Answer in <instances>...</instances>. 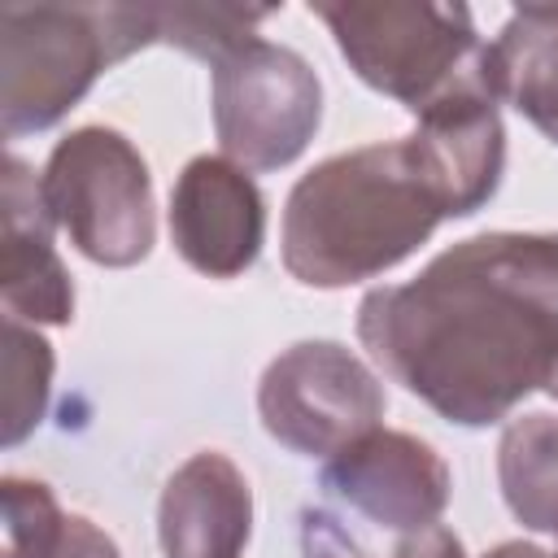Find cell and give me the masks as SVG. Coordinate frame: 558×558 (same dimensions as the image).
Here are the masks:
<instances>
[{
    "label": "cell",
    "mask_w": 558,
    "mask_h": 558,
    "mask_svg": "<svg viewBox=\"0 0 558 558\" xmlns=\"http://www.w3.org/2000/svg\"><path fill=\"white\" fill-rule=\"evenodd\" d=\"M357 340L453 427H493L558 371V231H484L371 288Z\"/></svg>",
    "instance_id": "6da1fadb"
},
{
    "label": "cell",
    "mask_w": 558,
    "mask_h": 558,
    "mask_svg": "<svg viewBox=\"0 0 558 558\" xmlns=\"http://www.w3.org/2000/svg\"><path fill=\"white\" fill-rule=\"evenodd\" d=\"M445 222L414 144L379 140L305 170L283 205V270L305 288H349L401 266Z\"/></svg>",
    "instance_id": "7a4b0ae2"
},
{
    "label": "cell",
    "mask_w": 558,
    "mask_h": 558,
    "mask_svg": "<svg viewBox=\"0 0 558 558\" xmlns=\"http://www.w3.org/2000/svg\"><path fill=\"white\" fill-rule=\"evenodd\" d=\"M157 44L153 4H0V131L57 126L92 83Z\"/></svg>",
    "instance_id": "3957f363"
},
{
    "label": "cell",
    "mask_w": 558,
    "mask_h": 558,
    "mask_svg": "<svg viewBox=\"0 0 558 558\" xmlns=\"http://www.w3.org/2000/svg\"><path fill=\"white\" fill-rule=\"evenodd\" d=\"M331 31L349 70L379 96L405 105L414 118L458 92L493 87V52L475 31L466 4H310Z\"/></svg>",
    "instance_id": "277c9868"
},
{
    "label": "cell",
    "mask_w": 558,
    "mask_h": 558,
    "mask_svg": "<svg viewBox=\"0 0 558 558\" xmlns=\"http://www.w3.org/2000/svg\"><path fill=\"white\" fill-rule=\"evenodd\" d=\"M48 209L70 244L109 270L140 266L157 240L153 174L140 148L113 126L61 135L39 170Z\"/></svg>",
    "instance_id": "5b68a950"
},
{
    "label": "cell",
    "mask_w": 558,
    "mask_h": 558,
    "mask_svg": "<svg viewBox=\"0 0 558 558\" xmlns=\"http://www.w3.org/2000/svg\"><path fill=\"white\" fill-rule=\"evenodd\" d=\"M209 100L222 157L248 174L292 166L323 122V83L314 65L296 48L262 35L214 61Z\"/></svg>",
    "instance_id": "8992f818"
},
{
    "label": "cell",
    "mask_w": 558,
    "mask_h": 558,
    "mask_svg": "<svg viewBox=\"0 0 558 558\" xmlns=\"http://www.w3.org/2000/svg\"><path fill=\"white\" fill-rule=\"evenodd\" d=\"M379 375L340 340H296L257 384V414L270 440L301 458H336L384 427Z\"/></svg>",
    "instance_id": "52a82bcc"
},
{
    "label": "cell",
    "mask_w": 558,
    "mask_h": 558,
    "mask_svg": "<svg viewBox=\"0 0 558 558\" xmlns=\"http://www.w3.org/2000/svg\"><path fill=\"white\" fill-rule=\"evenodd\" d=\"M318 484L353 514L392 536L436 527L453 488L445 458L427 440L397 427H375L344 453L327 458Z\"/></svg>",
    "instance_id": "ba28073f"
},
{
    "label": "cell",
    "mask_w": 558,
    "mask_h": 558,
    "mask_svg": "<svg viewBox=\"0 0 558 558\" xmlns=\"http://www.w3.org/2000/svg\"><path fill=\"white\" fill-rule=\"evenodd\" d=\"M170 240L205 279L244 275L266 240V201L253 174L222 153L192 157L170 187Z\"/></svg>",
    "instance_id": "9c48e42d"
},
{
    "label": "cell",
    "mask_w": 558,
    "mask_h": 558,
    "mask_svg": "<svg viewBox=\"0 0 558 558\" xmlns=\"http://www.w3.org/2000/svg\"><path fill=\"white\" fill-rule=\"evenodd\" d=\"M0 301L4 318L31 327H65L74 318V283L52 244L61 231L44 179L22 157H4L0 174Z\"/></svg>",
    "instance_id": "30bf717a"
},
{
    "label": "cell",
    "mask_w": 558,
    "mask_h": 558,
    "mask_svg": "<svg viewBox=\"0 0 558 558\" xmlns=\"http://www.w3.org/2000/svg\"><path fill=\"white\" fill-rule=\"evenodd\" d=\"M497 105L493 87H471L423 109L405 135L445 205V218H471L501 187L506 126Z\"/></svg>",
    "instance_id": "8fae6325"
},
{
    "label": "cell",
    "mask_w": 558,
    "mask_h": 558,
    "mask_svg": "<svg viewBox=\"0 0 558 558\" xmlns=\"http://www.w3.org/2000/svg\"><path fill=\"white\" fill-rule=\"evenodd\" d=\"M253 536V488L244 471L218 453H192L161 488L157 541L166 558H240Z\"/></svg>",
    "instance_id": "7c38bea8"
},
{
    "label": "cell",
    "mask_w": 558,
    "mask_h": 558,
    "mask_svg": "<svg viewBox=\"0 0 558 558\" xmlns=\"http://www.w3.org/2000/svg\"><path fill=\"white\" fill-rule=\"evenodd\" d=\"M488 52L497 100L514 105L549 144H558V4L514 9Z\"/></svg>",
    "instance_id": "4fadbf2b"
},
{
    "label": "cell",
    "mask_w": 558,
    "mask_h": 558,
    "mask_svg": "<svg viewBox=\"0 0 558 558\" xmlns=\"http://www.w3.org/2000/svg\"><path fill=\"white\" fill-rule=\"evenodd\" d=\"M497 484L527 532L558 536V414L532 410L506 423L497 445Z\"/></svg>",
    "instance_id": "5bb4252c"
},
{
    "label": "cell",
    "mask_w": 558,
    "mask_h": 558,
    "mask_svg": "<svg viewBox=\"0 0 558 558\" xmlns=\"http://www.w3.org/2000/svg\"><path fill=\"white\" fill-rule=\"evenodd\" d=\"M52 397V344L39 327L4 318V445H22Z\"/></svg>",
    "instance_id": "9a60e30c"
},
{
    "label": "cell",
    "mask_w": 558,
    "mask_h": 558,
    "mask_svg": "<svg viewBox=\"0 0 558 558\" xmlns=\"http://www.w3.org/2000/svg\"><path fill=\"white\" fill-rule=\"evenodd\" d=\"M270 13L275 9H253V4H153L157 44H170L209 65L235 52L240 44L257 39V26Z\"/></svg>",
    "instance_id": "2e32d148"
},
{
    "label": "cell",
    "mask_w": 558,
    "mask_h": 558,
    "mask_svg": "<svg viewBox=\"0 0 558 558\" xmlns=\"http://www.w3.org/2000/svg\"><path fill=\"white\" fill-rule=\"evenodd\" d=\"M301 554L305 558H466L462 541L449 527H427L414 536H401L392 554H371L336 514L327 510H305L301 514Z\"/></svg>",
    "instance_id": "e0dca14e"
},
{
    "label": "cell",
    "mask_w": 558,
    "mask_h": 558,
    "mask_svg": "<svg viewBox=\"0 0 558 558\" xmlns=\"http://www.w3.org/2000/svg\"><path fill=\"white\" fill-rule=\"evenodd\" d=\"M22 558H122L113 536L100 532L92 519L83 514H61V523Z\"/></svg>",
    "instance_id": "ac0fdd59"
},
{
    "label": "cell",
    "mask_w": 558,
    "mask_h": 558,
    "mask_svg": "<svg viewBox=\"0 0 558 558\" xmlns=\"http://www.w3.org/2000/svg\"><path fill=\"white\" fill-rule=\"evenodd\" d=\"M480 558H558V554H549V549H541V545H527V541H501V545H493V549L480 554Z\"/></svg>",
    "instance_id": "d6986e66"
},
{
    "label": "cell",
    "mask_w": 558,
    "mask_h": 558,
    "mask_svg": "<svg viewBox=\"0 0 558 558\" xmlns=\"http://www.w3.org/2000/svg\"><path fill=\"white\" fill-rule=\"evenodd\" d=\"M545 392H554V397H558V371H554V379H549V388H545Z\"/></svg>",
    "instance_id": "ffe728a7"
},
{
    "label": "cell",
    "mask_w": 558,
    "mask_h": 558,
    "mask_svg": "<svg viewBox=\"0 0 558 558\" xmlns=\"http://www.w3.org/2000/svg\"><path fill=\"white\" fill-rule=\"evenodd\" d=\"M554 541H558V536H554Z\"/></svg>",
    "instance_id": "44dd1931"
}]
</instances>
